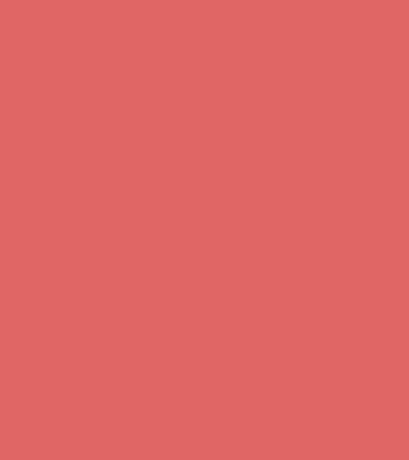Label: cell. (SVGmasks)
Masks as SVG:
<instances>
[]
</instances>
